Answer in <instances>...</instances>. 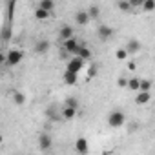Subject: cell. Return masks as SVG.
I'll return each mask as SVG.
<instances>
[{
    "instance_id": "4",
    "label": "cell",
    "mask_w": 155,
    "mask_h": 155,
    "mask_svg": "<svg viewBox=\"0 0 155 155\" xmlns=\"http://www.w3.org/2000/svg\"><path fill=\"white\" fill-rule=\"evenodd\" d=\"M44 113H46V117H48L49 122H60V120H64L62 111H57V106H55V104L48 106V110H46Z\"/></svg>"
},
{
    "instance_id": "13",
    "label": "cell",
    "mask_w": 155,
    "mask_h": 155,
    "mask_svg": "<svg viewBox=\"0 0 155 155\" xmlns=\"http://www.w3.org/2000/svg\"><path fill=\"white\" fill-rule=\"evenodd\" d=\"M75 150L79 151V153H88V150H90V144H88V140L84 139V137H79L75 140Z\"/></svg>"
},
{
    "instance_id": "19",
    "label": "cell",
    "mask_w": 155,
    "mask_h": 155,
    "mask_svg": "<svg viewBox=\"0 0 155 155\" xmlns=\"http://www.w3.org/2000/svg\"><path fill=\"white\" fill-rule=\"evenodd\" d=\"M13 102H15L17 106H24V102H26V95H24L22 91H13Z\"/></svg>"
},
{
    "instance_id": "8",
    "label": "cell",
    "mask_w": 155,
    "mask_h": 155,
    "mask_svg": "<svg viewBox=\"0 0 155 155\" xmlns=\"http://www.w3.org/2000/svg\"><path fill=\"white\" fill-rule=\"evenodd\" d=\"M51 144H53V140H51V137H49V133H48V131H44V133H40V135H38V148H40L42 151L51 150Z\"/></svg>"
},
{
    "instance_id": "15",
    "label": "cell",
    "mask_w": 155,
    "mask_h": 155,
    "mask_svg": "<svg viewBox=\"0 0 155 155\" xmlns=\"http://www.w3.org/2000/svg\"><path fill=\"white\" fill-rule=\"evenodd\" d=\"M49 17H51V11H48V9H44V8H40V6L35 9V18H37V20L44 22V20H48Z\"/></svg>"
},
{
    "instance_id": "25",
    "label": "cell",
    "mask_w": 155,
    "mask_h": 155,
    "mask_svg": "<svg viewBox=\"0 0 155 155\" xmlns=\"http://www.w3.org/2000/svg\"><path fill=\"white\" fill-rule=\"evenodd\" d=\"M64 106H73V108H77V110H79V99H77V97H68Z\"/></svg>"
},
{
    "instance_id": "23",
    "label": "cell",
    "mask_w": 155,
    "mask_h": 155,
    "mask_svg": "<svg viewBox=\"0 0 155 155\" xmlns=\"http://www.w3.org/2000/svg\"><path fill=\"white\" fill-rule=\"evenodd\" d=\"M144 11H148V13H151V11H155V0H144L142 2V6H140Z\"/></svg>"
},
{
    "instance_id": "18",
    "label": "cell",
    "mask_w": 155,
    "mask_h": 155,
    "mask_svg": "<svg viewBox=\"0 0 155 155\" xmlns=\"http://www.w3.org/2000/svg\"><path fill=\"white\" fill-rule=\"evenodd\" d=\"M117 8L122 11V13H130L131 9H133V6L130 4V0H119V4H117Z\"/></svg>"
},
{
    "instance_id": "24",
    "label": "cell",
    "mask_w": 155,
    "mask_h": 155,
    "mask_svg": "<svg viewBox=\"0 0 155 155\" xmlns=\"http://www.w3.org/2000/svg\"><path fill=\"white\" fill-rule=\"evenodd\" d=\"M88 13H90L91 20H97V18L101 17V9H99V6H91V8H88Z\"/></svg>"
},
{
    "instance_id": "6",
    "label": "cell",
    "mask_w": 155,
    "mask_h": 155,
    "mask_svg": "<svg viewBox=\"0 0 155 155\" xmlns=\"http://www.w3.org/2000/svg\"><path fill=\"white\" fill-rule=\"evenodd\" d=\"M91 20V17H90V13H88V9H79L75 13V22L79 24L81 28H84V26H88V22Z\"/></svg>"
},
{
    "instance_id": "5",
    "label": "cell",
    "mask_w": 155,
    "mask_h": 155,
    "mask_svg": "<svg viewBox=\"0 0 155 155\" xmlns=\"http://www.w3.org/2000/svg\"><path fill=\"white\" fill-rule=\"evenodd\" d=\"M62 48H64V49H66L69 55H77V51H79L81 44H79V40H77L75 37H71V38H68V40H64Z\"/></svg>"
},
{
    "instance_id": "16",
    "label": "cell",
    "mask_w": 155,
    "mask_h": 155,
    "mask_svg": "<svg viewBox=\"0 0 155 155\" xmlns=\"http://www.w3.org/2000/svg\"><path fill=\"white\" fill-rule=\"evenodd\" d=\"M150 99H151L150 91H142V90H139V93H137V97H135V102L142 106V104H148V102H150Z\"/></svg>"
},
{
    "instance_id": "22",
    "label": "cell",
    "mask_w": 155,
    "mask_h": 155,
    "mask_svg": "<svg viewBox=\"0 0 155 155\" xmlns=\"http://www.w3.org/2000/svg\"><path fill=\"white\" fill-rule=\"evenodd\" d=\"M38 6L53 13V9H55V0H40V4H38Z\"/></svg>"
},
{
    "instance_id": "12",
    "label": "cell",
    "mask_w": 155,
    "mask_h": 155,
    "mask_svg": "<svg viewBox=\"0 0 155 155\" xmlns=\"http://www.w3.org/2000/svg\"><path fill=\"white\" fill-rule=\"evenodd\" d=\"M124 48L128 49V53H130V55H135V53H139V51H140L142 44L139 42V38H130V40L126 42V46H124Z\"/></svg>"
},
{
    "instance_id": "29",
    "label": "cell",
    "mask_w": 155,
    "mask_h": 155,
    "mask_svg": "<svg viewBox=\"0 0 155 155\" xmlns=\"http://www.w3.org/2000/svg\"><path fill=\"white\" fill-rule=\"evenodd\" d=\"M142 2H144V0H130V4H131L133 8H140V6H142Z\"/></svg>"
},
{
    "instance_id": "17",
    "label": "cell",
    "mask_w": 155,
    "mask_h": 155,
    "mask_svg": "<svg viewBox=\"0 0 155 155\" xmlns=\"http://www.w3.org/2000/svg\"><path fill=\"white\" fill-rule=\"evenodd\" d=\"M77 55L82 57L84 60H90V58H91V49H90L88 46H81V48H79V51H77Z\"/></svg>"
},
{
    "instance_id": "11",
    "label": "cell",
    "mask_w": 155,
    "mask_h": 155,
    "mask_svg": "<svg viewBox=\"0 0 155 155\" xmlns=\"http://www.w3.org/2000/svg\"><path fill=\"white\" fill-rule=\"evenodd\" d=\"M62 79H64V82H66L68 86H75L77 82H79V73L66 69V71H64V75H62Z\"/></svg>"
},
{
    "instance_id": "2",
    "label": "cell",
    "mask_w": 155,
    "mask_h": 155,
    "mask_svg": "<svg viewBox=\"0 0 155 155\" xmlns=\"http://www.w3.org/2000/svg\"><path fill=\"white\" fill-rule=\"evenodd\" d=\"M124 122H126L124 111H120V110L110 111V115H108V126H110V128H115V130H117V128H122Z\"/></svg>"
},
{
    "instance_id": "31",
    "label": "cell",
    "mask_w": 155,
    "mask_h": 155,
    "mask_svg": "<svg viewBox=\"0 0 155 155\" xmlns=\"http://www.w3.org/2000/svg\"><path fill=\"white\" fill-rule=\"evenodd\" d=\"M97 75V66H91L90 68V77H95Z\"/></svg>"
},
{
    "instance_id": "1",
    "label": "cell",
    "mask_w": 155,
    "mask_h": 155,
    "mask_svg": "<svg viewBox=\"0 0 155 155\" xmlns=\"http://www.w3.org/2000/svg\"><path fill=\"white\" fill-rule=\"evenodd\" d=\"M22 58H24V51L13 48V49H9V51L6 53V57H4V64L9 66V68H15V66H18V64L22 62Z\"/></svg>"
},
{
    "instance_id": "27",
    "label": "cell",
    "mask_w": 155,
    "mask_h": 155,
    "mask_svg": "<svg viewBox=\"0 0 155 155\" xmlns=\"http://www.w3.org/2000/svg\"><path fill=\"white\" fill-rule=\"evenodd\" d=\"M128 81L130 79H126V77H119V79H117V86L119 88H128Z\"/></svg>"
},
{
    "instance_id": "7",
    "label": "cell",
    "mask_w": 155,
    "mask_h": 155,
    "mask_svg": "<svg viewBox=\"0 0 155 155\" xmlns=\"http://www.w3.org/2000/svg\"><path fill=\"white\" fill-rule=\"evenodd\" d=\"M49 48H51V42H49L48 38H38V40L35 42V53H37V55H44V53H48Z\"/></svg>"
},
{
    "instance_id": "9",
    "label": "cell",
    "mask_w": 155,
    "mask_h": 155,
    "mask_svg": "<svg viewBox=\"0 0 155 155\" xmlns=\"http://www.w3.org/2000/svg\"><path fill=\"white\" fill-rule=\"evenodd\" d=\"M97 33H99V38H101V40H110V38L113 37V29H111L108 24H101L99 29H97Z\"/></svg>"
},
{
    "instance_id": "26",
    "label": "cell",
    "mask_w": 155,
    "mask_h": 155,
    "mask_svg": "<svg viewBox=\"0 0 155 155\" xmlns=\"http://www.w3.org/2000/svg\"><path fill=\"white\" fill-rule=\"evenodd\" d=\"M140 90H142V91H150V90H151V81H148V79L140 81Z\"/></svg>"
},
{
    "instance_id": "20",
    "label": "cell",
    "mask_w": 155,
    "mask_h": 155,
    "mask_svg": "<svg viewBox=\"0 0 155 155\" xmlns=\"http://www.w3.org/2000/svg\"><path fill=\"white\" fill-rule=\"evenodd\" d=\"M128 88L131 91H139L140 90V79H137V77H133V79L128 81Z\"/></svg>"
},
{
    "instance_id": "21",
    "label": "cell",
    "mask_w": 155,
    "mask_h": 155,
    "mask_svg": "<svg viewBox=\"0 0 155 155\" xmlns=\"http://www.w3.org/2000/svg\"><path fill=\"white\" fill-rule=\"evenodd\" d=\"M128 57H130V53H128L126 48H119V49L115 51V58H117V60H126Z\"/></svg>"
},
{
    "instance_id": "3",
    "label": "cell",
    "mask_w": 155,
    "mask_h": 155,
    "mask_svg": "<svg viewBox=\"0 0 155 155\" xmlns=\"http://www.w3.org/2000/svg\"><path fill=\"white\" fill-rule=\"evenodd\" d=\"M84 64H86V60H84L82 57H79V55H71L69 60H68V64H66V69L75 71V73H81L82 68H84Z\"/></svg>"
},
{
    "instance_id": "10",
    "label": "cell",
    "mask_w": 155,
    "mask_h": 155,
    "mask_svg": "<svg viewBox=\"0 0 155 155\" xmlns=\"http://www.w3.org/2000/svg\"><path fill=\"white\" fill-rule=\"evenodd\" d=\"M71 37H75V29L71 28V26H68V24H64L60 29H58V40H68V38H71Z\"/></svg>"
},
{
    "instance_id": "28",
    "label": "cell",
    "mask_w": 155,
    "mask_h": 155,
    "mask_svg": "<svg viewBox=\"0 0 155 155\" xmlns=\"http://www.w3.org/2000/svg\"><path fill=\"white\" fill-rule=\"evenodd\" d=\"M2 38H4V42H8V40L11 38V29H9L8 26H6V28H4V31H2Z\"/></svg>"
},
{
    "instance_id": "30",
    "label": "cell",
    "mask_w": 155,
    "mask_h": 155,
    "mask_svg": "<svg viewBox=\"0 0 155 155\" xmlns=\"http://www.w3.org/2000/svg\"><path fill=\"white\" fill-rule=\"evenodd\" d=\"M128 69H130V71H133V69H137V64H135L133 60H131V62H128Z\"/></svg>"
},
{
    "instance_id": "14",
    "label": "cell",
    "mask_w": 155,
    "mask_h": 155,
    "mask_svg": "<svg viewBox=\"0 0 155 155\" xmlns=\"http://www.w3.org/2000/svg\"><path fill=\"white\" fill-rule=\"evenodd\" d=\"M77 108H73V106H64L62 108V117H64V120H73L75 117H77Z\"/></svg>"
}]
</instances>
